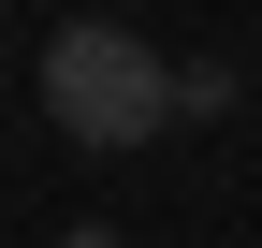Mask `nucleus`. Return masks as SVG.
Segmentation results:
<instances>
[{
    "label": "nucleus",
    "instance_id": "f257e3e1",
    "mask_svg": "<svg viewBox=\"0 0 262 248\" xmlns=\"http://www.w3.org/2000/svg\"><path fill=\"white\" fill-rule=\"evenodd\" d=\"M29 88H44V117H58L73 146H160V132L189 117V58H160L146 29H117V15H73V29H44Z\"/></svg>",
    "mask_w": 262,
    "mask_h": 248
},
{
    "label": "nucleus",
    "instance_id": "f03ea898",
    "mask_svg": "<svg viewBox=\"0 0 262 248\" xmlns=\"http://www.w3.org/2000/svg\"><path fill=\"white\" fill-rule=\"evenodd\" d=\"M58 248H117V234H102V219H73V234H58Z\"/></svg>",
    "mask_w": 262,
    "mask_h": 248
}]
</instances>
